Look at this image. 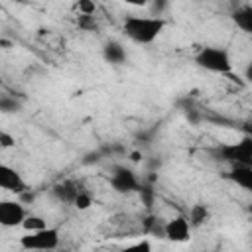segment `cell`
Segmentation results:
<instances>
[{"label": "cell", "instance_id": "obj_1", "mask_svg": "<svg viewBox=\"0 0 252 252\" xmlns=\"http://www.w3.org/2000/svg\"><path fill=\"white\" fill-rule=\"evenodd\" d=\"M165 30V20L159 16H128L122 24L124 35L140 45L154 43Z\"/></svg>", "mask_w": 252, "mask_h": 252}, {"label": "cell", "instance_id": "obj_2", "mask_svg": "<svg viewBox=\"0 0 252 252\" xmlns=\"http://www.w3.org/2000/svg\"><path fill=\"white\" fill-rule=\"evenodd\" d=\"M195 63L209 71V73H219V75H226L232 73V57L224 47L219 45H205L195 53Z\"/></svg>", "mask_w": 252, "mask_h": 252}, {"label": "cell", "instance_id": "obj_3", "mask_svg": "<svg viewBox=\"0 0 252 252\" xmlns=\"http://www.w3.org/2000/svg\"><path fill=\"white\" fill-rule=\"evenodd\" d=\"M61 234L57 226H43L39 230L33 232H26L24 236H20V246L24 250H55L59 246Z\"/></svg>", "mask_w": 252, "mask_h": 252}, {"label": "cell", "instance_id": "obj_4", "mask_svg": "<svg viewBox=\"0 0 252 252\" xmlns=\"http://www.w3.org/2000/svg\"><path fill=\"white\" fill-rule=\"evenodd\" d=\"M28 211L20 199H2L0 201V226L20 228Z\"/></svg>", "mask_w": 252, "mask_h": 252}, {"label": "cell", "instance_id": "obj_5", "mask_svg": "<svg viewBox=\"0 0 252 252\" xmlns=\"http://www.w3.org/2000/svg\"><path fill=\"white\" fill-rule=\"evenodd\" d=\"M220 156L228 163H246L252 165V138L244 136L240 142L226 144L220 148Z\"/></svg>", "mask_w": 252, "mask_h": 252}, {"label": "cell", "instance_id": "obj_6", "mask_svg": "<svg viewBox=\"0 0 252 252\" xmlns=\"http://www.w3.org/2000/svg\"><path fill=\"white\" fill-rule=\"evenodd\" d=\"M108 183L116 193H132V191L140 189V179L136 177V173L132 169H128L124 165H116L112 169Z\"/></svg>", "mask_w": 252, "mask_h": 252}, {"label": "cell", "instance_id": "obj_7", "mask_svg": "<svg viewBox=\"0 0 252 252\" xmlns=\"http://www.w3.org/2000/svg\"><path fill=\"white\" fill-rule=\"evenodd\" d=\"M163 236L175 244H181V242H187L191 238V224L187 220L185 215H177L169 220H165L163 224Z\"/></svg>", "mask_w": 252, "mask_h": 252}, {"label": "cell", "instance_id": "obj_8", "mask_svg": "<svg viewBox=\"0 0 252 252\" xmlns=\"http://www.w3.org/2000/svg\"><path fill=\"white\" fill-rule=\"evenodd\" d=\"M0 189L20 195L22 191L28 189V185L16 167H12L8 163H0Z\"/></svg>", "mask_w": 252, "mask_h": 252}, {"label": "cell", "instance_id": "obj_9", "mask_svg": "<svg viewBox=\"0 0 252 252\" xmlns=\"http://www.w3.org/2000/svg\"><path fill=\"white\" fill-rule=\"evenodd\" d=\"M102 57H104V61L110 63V65H122V63H126V59H128V51H126V47H124L120 41L110 39V41H106V43L102 45Z\"/></svg>", "mask_w": 252, "mask_h": 252}, {"label": "cell", "instance_id": "obj_10", "mask_svg": "<svg viewBox=\"0 0 252 252\" xmlns=\"http://www.w3.org/2000/svg\"><path fill=\"white\" fill-rule=\"evenodd\" d=\"M228 179L232 183H236L242 189H252V165L246 163H232L230 171H228Z\"/></svg>", "mask_w": 252, "mask_h": 252}, {"label": "cell", "instance_id": "obj_11", "mask_svg": "<svg viewBox=\"0 0 252 252\" xmlns=\"http://www.w3.org/2000/svg\"><path fill=\"white\" fill-rule=\"evenodd\" d=\"M209 219H211V211H209V207H207V205L197 203V205H193V207L189 209L187 220H189L191 228H199V226H203Z\"/></svg>", "mask_w": 252, "mask_h": 252}, {"label": "cell", "instance_id": "obj_12", "mask_svg": "<svg viewBox=\"0 0 252 252\" xmlns=\"http://www.w3.org/2000/svg\"><path fill=\"white\" fill-rule=\"evenodd\" d=\"M232 20H234V24L240 32H244V33L252 32V8L250 6L236 8V12L232 14Z\"/></svg>", "mask_w": 252, "mask_h": 252}, {"label": "cell", "instance_id": "obj_13", "mask_svg": "<svg viewBox=\"0 0 252 252\" xmlns=\"http://www.w3.org/2000/svg\"><path fill=\"white\" fill-rule=\"evenodd\" d=\"M77 187L73 185V183H69V181H65V183H57L55 187H53V195L59 199V201H63V203H73V197L77 195Z\"/></svg>", "mask_w": 252, "mask_h": 252}, {"label": "cell", "instance_id": "obj_14", "mask_svg": "<svg viewBox=\"0 0 252 252\" xmlns=\"http://www.w3.org/2000/svg\"><path fill=\"white\" fill-rule=\"evenodd\" d=\"M43 226H47V220L41 217V215H26V219L22 220V226L20 228H24L26 232H33V230H39V228H43Z\"/></svg>", "mask_w": 252, "mask_h": 252}, {"label": "cell", "instance_id": "obj_15", "mask_svg": "<svg viewBox=\"0 0 252 252\" xmlns=\"http://www.w3.org/2000/svg\"><path fill=\"white\" fill-rule=\"evenodd\" d=\"M22 108L20 100L8 94H0V114H14Z\"/></svg>", "mask_w": 252, "mask_h": 252}, {"label": "cell", "instance_id": "obj_16", "mask_svg": "<svg viewBox=\"0 0 252 252\" xmlns=\"http://www.w3.org/2000/svg\"><path fill=\"white\" fill-rule=\"evenodd\" d=\"M77 211H89L91 207H93V197L89 195V193H85V191H77V195L73 197V203H71Z\"/></svg>", "mask_w": 252, "mask_h": 252}, {"label": "cell", "instance_id": "obj_17", "mask_svg": "<svg viewBox=\"0 0 252 252\" xmlns=\"http://www.w3.org/2000/svg\"><path fill=\"white\" fill-rule=\"evenodd\" d=\"M77 10L81 16H93L96 12V2L94 0H77Z\"/></svg>", "mask_w": 252, "mask_h": 252}, {"label": "cell", "instance_id": "obj_18", "mask_svg": "<svg viewBox=\"0 0 252 252\" xmlns=\"http://www.w3.org/2000/svg\"><path fill=\"white\" fill-rule=\"evenodd\" d=\"M14 146H16V138H14L10 132L0 130V148H2V150H10V148H14Z\"/></svg>", "mask_w": 252, "mask_h": 252}, {"label": "cell", "instance_id": "obj_19", "mask_svg": "<svg viewBox=\"0 0 252 252\" xmlns=\"http://www.w3.org/2000/svg\"><path fill=\"white\" fill-rule=\"evenodd\" d=\"M124 2L126 6H132V8H146L150 4V0H120Z\"/></svg>", "mask_w": 252, "mask_h": 252}, {"label": "cell", "instance_id": "obj_20", "mask_svg": "<svg viewBox=\"0 0 252 252\" xmlns=\"http://www.w3.org/2000/svg\"><path fill=\"white\" fill-rule=\"evenodd\" d=\"M134 248H138V250H150L152 246H150V242H138V244H134Z\"/></svg>", "mask_w": 252, "mask_h": 252}, {"label": "cell", "instance_id": "obj_21", "mask_svg": "<svg viewBox=\"0 0 252 252\" xmlns=\"http://www.w3.org/2000/svg\"><path fill=\"white\" fill-rule=\"evenodd\" d=\"M130 159H132V161H140V152H132V154H130Z\"/></svg>", "mask_w": 252, "mask_h": 252}]
</instances>
